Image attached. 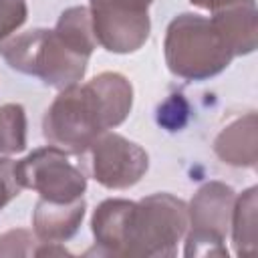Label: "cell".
<instances>
[{"label":"cell","instance_id":"4","mask_svg":"<svg viewBox=\"0 0 258 258\" xmlns=\"http://www.w3.org/2000/svg\"><path fill=\"white\" fill-rule=\"evenodd\" d=\"M0 54L10 69L36 77L46 87L58 91L81 83L89 62V56L67 46L54 28H32L4 40Z\"/></svg>","mask_w":258,"mask_h":258},{"label":"cell","instance_id":"19","mask_svg":"<svg viewBox=\"0 0 258 258\" xmlns=\"http://www.w3.org/2000/svg\"><path fill=\"white\" fill-rule=\"evenodd\" d=\"M194 6L198 8H204V10H210V12H218V10H224V8H230V6H238V4H248V2H254V0H189Z\"/></svg>","mask_w":258,"mask_h":258},{"label":"cell","instance_id":"13","mask_svg":"<svg viewBox=\"0 0 258 258\" xmlns=\"http://www.w3.org/2000/svg\"><path fill=\"white\" fill-rule=\"evenodd\" d=\"M256 194L258 189L252 185L242 196H236L234 202L230 226L238 256L256 254Z\"/></svg>","mask_w":258,"mask_h":258},{"label":"cell","instance_id":"10","mask_svg":"<svg viewBox=\"0 0 258 258\" xmlns=\"http://www.w3.org/2000/svg\"><path fill=\"white\" fill-rule=\"evenodd\" d=\"M210 20L216 26V30L222 34L234 56H244L254 52L258 44V16L254 2L218 10Z\"/></svg>","mask_w":258,"mask_h":258},{"label":"cell","instance_id":"11","mask_svg":"<svg viewBox=\"0 0 258 258\" xmlns=\"http://www.w3.org/2000/svg\"><path fill=\"white\" fill-rule=\"evenodd\" d=\"M256 113H248L220 131L214 141L216 155L234 167H254L256 165Z\"/></svg>","mask_w":258,"mask_h":258},{"label":"cell","instance_id":"5","mask_svg":"<svg viewBox=\"0 0 258 258\" xmlns=\"http://www.w3.org/2000/svg\"><path fill=\"white\" fill-rule=\"evenodd\" d=\"M236 202V191L222 181L204 183L191 198L187 206L189 228L185 232L183 254L191 256H222L228 258V248L224 244L230 230L232 210Z\"/></svg>","mask_w":258,"mask_h":258},{"label":"cell","instance_id":"14","mask_svg":"<svg viewBox=\"0 0 258 258\" xmlns=\"http://www.w3.org/2000/svg\"><path fill=\"white\" fill-rule=\"evenodd\" d=\"M26 149V113L18 103L0 107V155H14Z\"/></svg>","mask_w":258,"mask_h":258},{"label":"cell","instance_id":"6","mask_svg":"<svg viewBox=\"0 0 258 258\" xmlns=\"http://www.w3.org/2000/svg\"><path fill=\"white\" fill-rule=\"evenodd\" d=\"M14 175L20 187L34 189L42 200L56 204L75 202L87 189L85 173L69 161L67 151L54 145L34 149L14 161Z\"/></svg>","mask_w":258,"mask_h":258},{"label":"cell","instance_id":"1","mask_svg":"<svg viewBox=\"0 0 258 258\" xmlns=\"http://www.w3.org/2000/svg\"><path fill=\"white\" fill-rule=\"evenodd\" d=\"M187 228V204L171 194H153L139 202L105 200L91 218L97 254L125 258L175 256Z\"/></svg>","mask_w":258,"mask_h":258},{"label":"cell","instance_id":"7","mask_svg":"<svg viewBox=\"0 0 258 258\" xmlns=\"http://www.w3.org/2000/svg\"><path fill=\"white\" fill-rule=\"evenodd\" d=\"M153 0H89L97 44L115 54L139 50L149 38Z\"/></svg>","mask_w":258,"mask_h":258},{"label":"cell","instance_id":"15","mask_svg":"<svg viewBox=\"0 0 258 258\" xmlns=\"http://www.w3.org/2000/svg\"><path fill=\"white\" fill-rule=\"evenodd\" d=\"M187 117H189V105L181 93L169 95L157 107V123L167 131L183 129V125L187 123Z\"/></svg>","mask_w":258,"mask_h":258},{"label":"cell","instance_id":"9","mask_svg":"<svg viewBox=\"0 0 258 258\" xmlns=\"http://www.w3.org/2000/svg\"><path fill=\"white\" fill-rule=\"evenodd\" d=\"M87 204L83 198L69 202V204H56L38 200L32 212V228L34 236L40 242H67L71 240L85 218Z\"/></svg>","mask_w":258,"mask_h":258},{"label":"cell","instance_id":"12","mask_svg":"<svg viewBox=\"0 0 258 258\" xmlns=\"http://www.w3.org/2000/svg\"><path fill=\"white\" fill-rule=\"evenodd\" d=\"M54 32L60 36V40L71 46L75 52L83 56H91L93 50L97 48V38L93 32V22H91V12L85 6H73L67 8L54 26Z\"/></svg>","mask_w":258,"mask_h":258},{"label":"cell","instance_id":"18","mask_svg":"<svg viewBox=\"0 0 258 258\" xmlns=\"http://www.w3.org/2000/svg\"><path fill=\"white\" fill-rule=\"evenodd\" d=\"M20 183L14 175V161L8 155H0V210L20 194Z\"/></svg>","mask_w":258,"mask_h":258},{"label":"cell","instance_id":"16","mask_svg":"<svg viewBox=\"0 0 258 258\" xmlns=\"http://www.w3.org/2000/svg\"><path fill=\"white\" fill-rule=\"evenodd\" d=\"M40 240L28 230H10L0 236V256H36Z\"/></svg>","mask_w":258,"mask_h":258},{"label":"cell","instance_id":"8","mask_svg":"<svg viewBox=\"0 0 258 258\" xmlns=\"http://www.w3.org/2000/svg\"><path fill=\"white\" fill-rule=\"evenodd\" d=\"M93 177L107 189L133 187L149 169L147 151L119 133L105 131L89 147Z\"/></svg>","mask_w":258,"mask_h":258},{"label":"cell","instance_id":"17","mask_svg":"<svg viewBox=\"0 0 258 258\" xmlns=\"http://www.w3.org/2000/svg\"><path fill=\"white\" fill-rule=\"evenodd\" d=\"M28 16V6L24 0H0V44L16 32Z\"/></svg>","mask_w":258,"mask_h":258},{"label":"cell","instance_id":"2","mask_svg":"<svg viewBox=\"0 0 258 258\" xmlns=\"http://www.w3.org/2000/svg\"><path fill=\"white\" fill-rule=\"evenodd\" d=\"M133 87L121 73H101L85 85L62 89L42 119L44 139L67 153L89 151L97 137L131 113Z\"/></svg>","mask_w":258,"mask_h":258},{"label":"cell","instance_id":"3","mask_svg":"<svg viewBox=\"0 0 258 258\" xmlns=\"http://www.w3.org/2000/svg\"><path fill=\"white\" fill-rule=\"evenodd\" d=\"M167 69L185 81H208L228 69L234 54L210 18L183 12L165 32L163 42Z\"/></svg>","mask_w":258,"mask_h":258}]
</instances>
